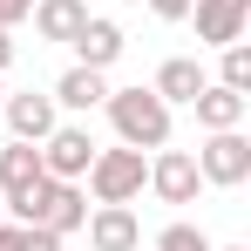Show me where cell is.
Returning <instances> with one entry per match:
<instances>
[{
    "label": "cell",
    "mask_w": 251,
    "mask_h": 251,
    "mask_svg": "<svg viewBox=\"0 0 251 251\" xmlns=\"http://www.w3.org/2000/svg\"><path fill=\"white\" fill-rule=\"evenodd\" d=\"M109 123H116V136H123L129 150H163L170 143V102L156 95V88H109Z\"/></svg>",
    "instance_id": "6da1fadb"
},
{
    "label": "cell",
    "mask_w": 251,
    "mask_h": 251,
    "mask_svg": "<svg viewBox=\"0 0 251 251\" xmlns=\"http://www.w3.org/2000/svg\"><path fill=\"white\" fill-rule=\"evenodd\" d=\"M143 183H150V163H143V150H95V163H88V197L95 204H136L143 197Z\"/></svg>",
    "instance_id": "7a4b0ae2"
},
{
    "label": "cell",
    "mask_w": 251,
    "mask_h": 251,
    "mask_svg": "<svg viewBox=\"0 0 251 251\" xmlns=\"http://www.w3.org/2000/svg\"><path fill=\"white\" fill-rule=\"evenodd\" d=\"M197 176L217 190H238L251 176V136L245 129H210V143L197 150Z\"/></svg>",
    "instance_id": "3957f363"
},
{
    "label": "cell",
    "mask_w": 251,
    "mask_h": 251,
    "mask_svg": "<svg viewBox=\"0 0 251 251\" xmlns=\"http://www.w3.org/2000/svg\"><path fill=\"white\" fill-rule=\"evenodd\" d=\"M34 150H41V170H48V176H68V183H82L102 143H95V136H88L82 123H54V129L41 136V143H34Z\"/></svg>",
    "instance_id": "277c9868"
},
{
    "label": "cell",
    "mask_w": 251,
    "mask_h": 251,
    "mask_svg": "<svg viewBox=\"0 0 251 251\" xmlns=\"http://www.w3.org/2000/svg\"><path fill=\"white\" fill-rule=\"evenodd\" d=\"M150 190H156L163 204H197V190H204V176H197V156L163 143V150L150 156Z\"/></svg>",
    "instance_id": "5b68a950"
},
{
    "label": "cell",
    "mask_w": 251,
    "mask_h": 251,
    "mask_svg": "<svg viewBox=\"0 0 251 251\" xmlns=\"http://www.w3.org/2000/svg\"><path fill=\"white\" fill-rule=\"evenodd\" d=\"M190 14H197V41L204 48H231L251 27V0H190Z\"/></svg>",
    "instance_id": "8992f818"
},
{
    "label": "cell",
    "mask_w": 251,
    "mask_h": 251,
    "mask_svg": "<svg viewBox=\"0 0 251 251\" xmlns=\"http://www.w3.org/2000/svg\"><path fill=\"white\" fill-rule=\"evenodd\" d=\"M82 231H88L95 251H136V245H143V224H136L129 204H95V210L82 217Z\"/></svg>",
    "instance_id": "52a82bcc"
},
{
    "label": "cell",
    "mask_w": 251,
    "mask_h": 251,
    "mask_svg": "<svg viewBox=\"0 0 251 251\" xmlns=\"http://www.w3.org/2000/svg\"><path fill=\"white\" fill-rule=\"evenodd\" d=\"M0 109H7V129H14V143H41L48 129L61 123L54 95H34V88H21V95H0Z\"/></svg>",
    "instance_id": "ba28073f"
},
{
    "label": "cell",
    "mask_w": 251,
    "mask_h": 251,
    "mask_svg": "<svg viewBox=\"0 0 251 251\" xmlns=\"http://www.w3.org/2000/svg\"><path fill=\"white\" fill-rule=\"evenodd\" d=\"M75 61H82V68H116V61H123V27H116V21H102V14H88L82 27H75Z\"/></svg>",
    "instance_id": "9c48e42d"
},
{
    "label": "cell",
    "mask_w": 251,
    "mask_h": 251,
    "mask_svg": "<svg viewBox=\"0 0 251 251\" xmlns=\"http://www.w3.org/2000/svg\"><path fill=\"white\" fill-rule=\"evenodd\" d=\"M190 109H197V129H245L251 95H238V88H224V82H204Z\"/></svg>",
    "instance_id": "30bf717a"
},
{
    "label": "cell",
    "mask_w": 251,
    "mask_h": 251,
    "mask_svg": "<svg viewBox=\"0 0 251 251\" xmlns=\"http://www.w3.org/2000/svg\"><path fill=\"white\" fill-rule=\"evenodd\" d=\"M41 176L48 170H41V150H34V143H7V150H0V197H7V204H21Z\"/></svg>",
    "instance_id": "8fae6325"
},
{
    "label": "cell",
    "mask_w": 251,
    "mask_h": 251,
    "mask_svg": "<svg viewBox=\"0 0 251 251\" xmlns=\"http://www.w3.org/2000/svg\"><path fill=\"white\" fill-rule=\"evenodd\" d=\"M204 82H210V75H204V61H197V54H170L163 68H156V82H150V88L163 95L170 109H176V102L190 109V102H197V88H204Z\"/></svg>",
    "instance_id": "7c38bea8"
},
{
    "label": "cell",
    "mask_w": 251,
    "mask_h": 251,
    "mask_svg": "<svg viewBox=\"0 0 251 251\" xmlns=\"http://www.w3.org/2000/svg\"><path fill=\"white\" fill-rule=\"evenodd\" d=\"M48 95H54V109H75V116H82V109H102V102H109V82H102V68H82V61H75Z\"/></svg>",
    "instance_id": "4fadbf2b"
},
{
    "label": "cell",
    "mask_w": 251,
    "mask_h": 251,
    "mask_svg": "<svg viewBox=\"0 0 251 251\" xmlns=\"http://www.w3.org/2000/svg\"><path fill=\"white\" fill-rule=\"evenodd\" d=\"M27 21H34V34H41V41H75V27L88 21V7H82V0H34V14H27Z\"/></svg>",
    "instance_id": "5bb4252c"
},
{
    "label": "cell",
    "mask_w": 251,
    "mask_h": 251,
    "mask_svg": "<svg viewBox=\"0 0 251 251\" xmlns=\"http://www.w3.org/2000/svg\"><path fill=\"white\" fill-rule=\"evenodd\" d=\"M217 82H224V88H238V95H251V48H245V41L217 48Z\"/></svg>",
    "instance_id": "9a60e30c"
},
{
    "label": "cell",
    "mask_w": 251,
    "mask_h": 251,
    "mask_svg": "<svg viewBox=\"0 0 251 251\" xmlns=\"http://www.w3.org/2000/svg\"><path fill=\"white\" fill-rule=\"evenodd\" d=\"M156 251H217V245H210L197 224H163L156 231Z\"/></svg>",
    "instance_id": "2e32d148"
},
{
    "label": "cell",
    "mask_w": 251,
    "mask_h": 251,
    "mask_svg": "<svg viewBox=\"0 0 251 251\" xmlns=\"http://www.w3.org/2000/svg\"><path fill=\"white\" fill-rule=\"evenodd\" d=\"M14 251H61V238H54L48 224H21V231H14Z\"/></svg>",
    "instance_id": "e0dca14e"
},
{
    "label": "cell",
    "mask_w": 251,
    "mask_h": 251,
    "mask_svg": "<svg viewBox=\"0 0 251 251\" xmlns=\"http://www.w3.org/2000/svg\"><path fill=\"white\" fill-rule=\"evenodd\" d=\"M156 21H190V0H150Z\"/></svg>",
    "instance_id": "ac0fdd59"
},
{
    "label": "cell",
    "mask_w": 251,
    "mask_h": 251,
    "mask_svg": "<svg viewBox=\"0 0 251 251\" xmlns=\"http://www.w3.org/2000/svg\"><path fill=\"white\" fill-rule=\"evenodd\" d=\"M34 14V0H0V27H14V21H27Z\"/></svg>",
    "instance_id": "d6986e66"
},
{
    "label": "cell",
    "mask_w": 251,
    "mask_h": 251,
    "mask_svg": "<svg viewBox=\"0 0 251 251\" xmlns=\"http://www.w3.org/2000/svg\"><path fill=\"white\" fill-rule=\"evenodd\" d=\"M14 61V27H0V68Z\"/></svg>",
    "instance_id": "ffe728a7"
},
{
    "label": "cell",
    "mask_w": 251,
    "mask_h": 251,
    "mask_svg": "<svg viewBox=\"0 0 251 251\" xmlns=\"http://www.w3.org/2000/svg\"><path fill=\"white\" fill-rule=\"evenodd\" d=\"M14 231H21V224H7V217H0V251H14Z\"/></svg>",
    "instance_id": "44dd1931"
},
{
    "label": "cell",
    "mask_w": 251,
    "mask_h": 251,
    "mask_svg": "<svg viewBox=\"0 0 251 251\" xmlns=\"http://www.w3.org/2000/svg\"><path fill=\"white\" fill-rule=\"evenodd\" d=\"M224 251H251V245H224Z\"/></svg>",
    "instance_id": "7402d4cb"
},
{
    "label": "cell",
    "mask_w": 251,
    "mask_h": 251,
    "mask_svg": "<svg viewBox=\"0 0 251 251\" xmlns=\"http://www.w3.org/2000/svg\"><path fill=\"white\" fill-rule=\"evenodd\" d=\"M0 217H7V197H0Z\"/></svg>",
    "instance_id": "603a6c76"
},
{
    "label": "cell",
    "mask_w": 251,
    "mask_h": 251,
    "mask_svg": "<svg viewBox=\"0 0 251 251\" xmlns=\"http://www.w3.org/2000/svg\"><path fill=\"white\" fill-rule=\"evenodd\" d=\"M0 95H7V82H0Z\"/></svg>",
    "instance_id": "cb8c5ba5"
}]
</instances>
